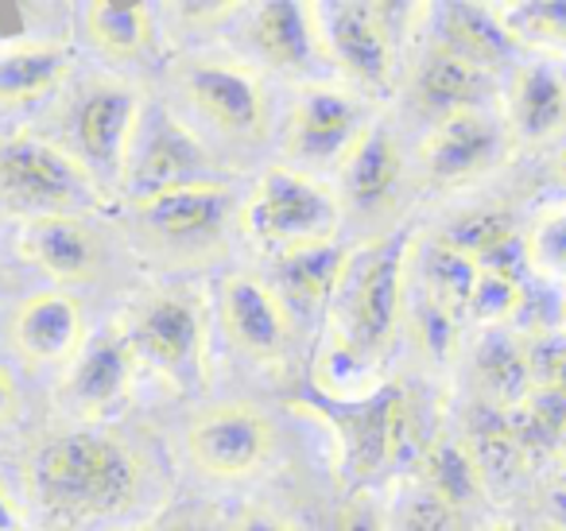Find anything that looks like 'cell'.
I'll use <instances>...</instances> for the list:
<instances>
[{"label":"cell","instance_id":"cell-29","mask_svg":"<svg viewBox=\"0 0 566 531\" xmlns=\"http://www.w3.org/2000/svg\"><path fill=\"white\" fill-rule=\"evenodd\" d=\"M419 461H423V485L439 500H447L454 512L462 504H470V500L485 489V477H481L465 438L439 435L431 446H427V454Z\"/></svg>","mask_w":566,"mask_h":531},{"label":"cell","instance_id":"cell-11","mask_svg":"<svg viewBox=\"0 0 566 531\" xmlns=\"http://www.w3.org/2000/svg\"><path fill=\"white\" fill-rule=\"evenodd\" d=\"M315 17L326 63L346 79V86L357 94H388L396 82L400 48L380 24L377 4L334 0V4H315Z\"/></svg>","mask_w":566,"mask_h":531},{"label":"cell","instance_id":"cell-41","mask_svg":"<svg viewBox=\"0 0 566 531\" xmlns=\"http://www.w3.org/2000/svg\"><path fill=\"white\" fill-rule=\"evenodd\" d=\"M17 415V384H12V376L0 368V427Z\"/></svg>","mask_w":566,"mask_h":531},{"label":"cell","instance_id":"cell-15","mask_svg":"<svg viewBox=\"0 0 566 531\" xmlns=\"http://www.w3.org/2000/svg\"><path fill=\"white\" fill-rule=\"evenodd\" d=\"M136 350L125 330H105L71 361L63 381V399L78 419H105L133 396Z\"/></svg>","mask_w":566,"mask_h":531},{"label":"cell","instance_id":"cell-43","mask_svg":"<svg viewBox=\"0 0 566 531\" xmlns=\"http://www.w3.org/2000/svg\"><path fill=\"white\" fill-rule=\"evenodd\" d=\"M563 334H566V306H563Z\"/></svg>","mask_w":566,"mask_h":531},{"label":"cell","instance_id":"cell-35","mask_svg":"<svg viewBox=\"0 0 566 531\" xmlns=\"http://www.w3.org/2000/svg\"><path fill=\"white\" fill-rule=\"evenodd\" d=\"M458 326L462 322L454 319L450 311H442L434 299H427L419 291L416 306H411V330H416L419 345L431 361H450L458 353Z\"/></svg>","mask_w":566,"mask_h":531},{"label":"cell","instance_id":"cell-1","mask_svg":"<svg viewBox=\"0 0 566 531\" xmlns=\"http://www.w3.org/2000/svg\"><path fill=\"white\" fill-rule=\"evenodd\" d=\"M35 504L63 528L113 520L140 497V454L102 430H74L35 450L28 469Z\"/></svg>","mask_w":566,"mask_h":531},{"label":"cell","instance_id":"cell-13","mask_svg":"<svg viewBox=\"0 0 566 531\" xmlns=\"http://www.w3.org/2000/svg\"><path fill=\"white\" fill-rule=\"evenodd\" d=\"M206 179H213L206 144L187 125H179L171 113H156L151 128H140V136H136L120 190L128 195V202H140V198Z\"/></svg>","mask_w":566,"mask_h":531},{"label":"cell","instance_id":"cell-10","mask_svg":"<svg viewBox=\"0 0 566 531\" xmlns=\"http://www.w3.org/2000/svg\"><path fill=\"white\" fill-rule=\"evenodd\" d=\"M365 94L349 86L311 82L295 94L283 121V148L303 167H338L369 128Z\"/></svg>","mask_w":566,"mask_h":531},{"label":"cell","instance_id":"cell-26","mask_svg":"<svg viewBox=\"0 0 566 531\" xmlns=\"http://www.w3.org/2000/svg\"><path fill=\"white\" fill-rule=\"evenodd\" d=\"M473 373H478V388L485 396L489 407H509L524 404L527 392L535 388L532 365H527V345L512 334H493L478 345V361H473Z\"/></svg>","mask_w":566,"mask_h":531},{"label":"cell","instance_id":"cell-4","mask_svg":"<svg viewBox=\"0 0 566 531\" xmlns=\"http://www.w3.org/2000/svg\"><path fill=\"white\" fill-rule=\"evenodd\" d=\"M342 229V198L300 167H272L241 206V233L256 249L283 252L334 244Z\"/></svg>","mask_w":566,"mask_h":531},{"label":"cell","instance_id":"cell-22","mask_svg":"<svg viewBox=\"0 0 566 531\" xmlns=\"http://www.w3.org/2000/svg\"><path fill=\"white\" fill-rule=\"evenodd\" d=\"M20 257L55 283L90 280L97 268V237L82 218H28L20 226Z\"/></svg>","mask_w":566,"mask_h":531},{"label":"cell","instance_id":"cell-32","mask_svg":"<svg viewBox=\"0 0 566 531\" xmlns=\"http://www.w3.org/2000/svg\"><path fill=\"white\" fill-rule=\"evenodd\" d=\"M512 237H520L516 221H512V214H504V210H473L447 229V241L454 244V249H462L473 264L485 260L489 252H496L501 244H509Z\"/></svg>","mask_w":566,"mask_h":531},{"label":"cell","instance_id":"cell-8","mask_svg":"<svg viewBox=\"0 0 566 531\" xmlns=\"http://www.w3.org/2000/svg\"><path fill=\"white\" fill-rule=\"evenodd\" d=\"M136 361L156 368L164 381L190 388L206 376V306L195 291H159L140 306L133 326L125 330Z\"/></svg>","mask_w":566,"mask_h":531},{"label":"cell","instance_id":"cell-38","mask_svg":"<svg viewBox=\"0 0 566 531\" xmlns=\"http://www.w3.org/2000/svg\"><path fill=\"white\" fill-rule=\"evenodd\" d=\"M233 531H295L283 516L268 512V508H249V512L237 516Z\"/></svg>","mask_w":566,"mask_h":531},{"label":"cell","instance_id":"cell-17","mask_svg":"<svg viewBox=\"0 0 566 531\" xmlns=\"http://www.w3.org/2000/svg\"><path fill=\"white\" fill-rule=\"evenodd\" d=\"M504 156V125L493 113H458L427 133L419 159L423 171L439 183H465L473 175H485Z\"/></svg>","mask_w":566,"mask_h":531},{"label":"cell","instance_id":"cell-14","mask_svg":"<svg viewBox=\"0 0 566 531\" xmlns=\"http://www.w3.org/2000/svg\"><path fill=\"white\" fill-rule=\"evenodd\" d=\"M218 314H221V330H226L229 342L244 357L268 361V365L283 361L295 322L268 280L249 272L226 275V283L218 291Z\"/></svg>","mask_w":566,"mask_h":531},{"label":"cell","instance_id":"cell-34","mask_svg":"<svg viewBox=\"0 0 566 531\" xmlns=\"http://www.w3.org/2000/svg\"><path fill=\"white\" fill-rule=\"evenodd\" d=\"M527 241V257H532V272L547 283H566V210H555L547 218L535 221Z\"/></svg>","mask_w":566,"mask_h":531},{"label":"cell","instance_id":"cell-12","mask_svg":"<svg viewBox=\"0 0 566 531\" xmlns=\"http://www.w3.org/2000/svg\"><path fill=\"white\" fill-rule=\"evenodd\" d=\"M275 450V427L252 404H221L187 427V454L206 477L241 481L252 477Z\"/></svg>","mask_w":566,"mask_h":531},{"label":"cell","instance_id":"cell-33","mask_svg":"<svg viewBox=\"0 0 566 531\" xmlns=\"http://www.w3.org/2000/svg\"><path fill=\"white\" fill-rule=\"evenodd\" d=\"M388 516V531H458V512L447 500L434 497L427 485L408 489L392 504Z\"/></svg>","mask_w":566,"mask_h":531},{"label":"cell","instance_id":"cell-30","mask_svg":"<svg viewBox=\"0 0 566 531\" xmlns=\"http://www.w3.org/2000/svg\"><path fill=\"white\" fill-rule=\"evenodd\" d=\"M465 446H470L473 461H478L485 481H509V477L527 461L516 442V435H512V427H509V415H504L501 407H489V404H481L478 412L470 415Z\"/></svg>","mask_w":566,"mask_h":531},{"label":"cell","instance_id":"cell-27","mask_svg":"<svg viewBox=\"0 0 566 531\" xmlns=\"http://www.w3.org/2000/svg\"><path fill=\"white\" fill-rule=\"evenodd\" d=\"M478 275L481 268L465 257L462 249L442 237V241H431L419 257V283H423V295L434 299L442 311H450L458 322L470 314V299H473V288H478Z\"/></svg>","mask_w":566,"mask_h":531},{"label":"cell","instance_id":"cell-36","mask_svg":"<svg viewBox=\"0 0 566 531\" xmlns=\"http://www.w3.org/2000/svg\"><path fill=\"white\" fill-rule=\"evenodd\" d=\"M520 295H524L520 283L504 280V275H493V272H481L478 288H473V299H470V319L481 322V326H501V322L516 319Z\"/></svg>","mask_w":566,"mask_h":531},{"label":"cell","instance_id":"cell-5","mask_svg":"<svg viewBox=\"0 0 566 531\" xmlns=\"http://www.w3.org/2000/svg\"><path fill=\"white\" fill-rule=\"evenodd\" d=\"M0 195L28 218H78L109 206V195L66 148L40 136H12L0 144Z\"/></svg>","mask_w":566,"mask_h":531},{"label":"cell","instance_id":"cell-28","mask_svg":"<svg viewBox=\"0 0 566 531\" xmlns=\"http://www.w3.org/2000/svg\"><path fill=\"white\" fill-rule=\"evenodd\" d=\"M86 35L102 55L109 59H136L151 43V9L148 4H113L94 0L86 4Z\"/></svg>","mask_w":566,"mask_h":531},{"label":"cell","instance_id":"cell-42","mask_svg":"<svg viewBox=\"0 0 566 531\" xmlns=\"http://www.w3.org/2000/svg\"><path fill=\"white\" fill-rule=\"evenodd\" d=\"M558 175H563V179H566V152H563V156H558Z\"/></svg>","mask_w":566,"mask_h":531},{"label":"cell","instance_id":"cell-3","mask_svg":"<svg viewBox=\"0 0 566 531\" xmlns=\"http://www.w3.org/2000/svg\"><path fill=\"white\" fill-rule=\"evenodd\" d=\"M311 407L331 427H338L346 466L361 481L385 473L388 466L411 458V454L423 458L427 446L434 442V438H427L419 430L423 427V415H419L416 396L403 384H380V388L365 392V396H346V399L315 392Z\"/></svg>","mask_w":566,"mask_h":531},{"label":"cell","instance_id":"cell-19","mask_svg":"<svg viewBox=\"0 0 566 531\" xmlns=\"http://www.w3.org/2000/svg\"><path fill=\"white\" fill-rule=\"evenodd\" d=\"M411 97H416L419 113L434 117V125L458 113H478L493 97V71L470 63L465 55L450 51L447 43H434L416 66L411 79Z\"/></svg>","mask_w":566,"mask_h":531},{"label":"cell","instance_id":"cell-40","mask_svg":"<svg viewBox=\"0 0 566 531\" xmlns=\"http://www.w3.org/2000/svg\"><path fill=\"white\" fill-rule=\"evenodd\" d=\"M543 508H547V520L555 523L558 531H566V481L555 485V489H547V500H543Z\"/></svg>","mask_w":566,"mask_h":531},{"label":"cell","instance_id":"cell-24","mask_svg":"<svg viewBox=\"0 0 566 531\" xmlns=\"http://www.w3.org/2000/svg\"><path fill=\"white\" fill-rule=\"evenodd\" d=\"M71 74V51L63 43H12L0 48V105L24 110L51 97Z\"/></svg>","mask_w":566,"mask_h":531},{"label":"cell","instance_id":"cell-9","mask_svg":"<svg viewBox=\"0 0 566 531\" xmlns=\"http://www.w3.org/2000/svg\"><path fill=\"white\" fill-rule=\"evenodd\" d=\"M144 102L128 82H94L74 105L71 117V156L94 175L97 187L109 195L125 183L128 156L140 136Z\"/></svg>","mask_w":566,"mask_h":531},{"label":"cell","instance_id":"cell-2","mask_svg":"<svg viewBox=\"0 0 566 531\" xmlns=\"http://www.w3.org/2000/svg\"><path fill=\"white\" fill-rule=\"evenodd\" d=\"M411 260V233L377 244L369 252H354L338 283V295L326 314L331 342L318 368H373L392 350L403 319V275Z\"/></svg>","mask_w":566,"mask_h":531},{"label":"cell","instance_id":"cell-37","mask_svg":"<svg viewBox=\"0 0 566 531\" xmlns=\"http://www.w3.org/2000/svg\"><path fill=\"white\" fill-rule=\"evenodd\" d=\"M334 531H388V516L373 497H354L334 516Z\"/></svg>","mask_w":566,"mask_h":531},{"label":"cell","instance_id":"cell-7","mask_svg":"<svg viewBox=\"0 0 566 531\" xmlns=\"http://www.w3.org/2000/svg\"><path fill=\"white\" fill-rule=\"evenodd\" d=\"M179 94L187 110L221 140L256 144L272 128V105H268L264 82L241 63L190 59L179 66Z\"/></svg>","mask_w":566,"mask_h":531},{"label":"cell","instance_id":"cell-23","mask_svg":"<svg viewBox=\"0 0 566 531\" xmlns=\"http://www.w3.org/2000/svg\"><path fill=\"white\" fill-rule=\"evenodd\" d=\"M566 121V82L555 66L527 63L516 71L509 94V128L520 144H543Z\"/></svg>","mask_w":566,"mask_h":531},{"label":"cell","instance_id":"cell-21","mask_svg":"<svg viewBox=\"0 0 566 531\" xmlns=\"http://www.w3.org/2000/svg\"><path fill=\"white\" fill-rule=\"evenodd\" d=\"M403 159L396 148L392 133L385 125H369L361 140L349 148V156L338 164V198L342 210L357 214H380L392 206L396 190H400Z\"/></svg>","mask_w":566,"mask_h":531},{"label":"cell","instance_id":"cell-25","mask_svg":"<svg viewBox=\"0 0 566 531\" xmlns=\"http://www.w3.org/2000/svg\"><path fill=\"white\" fill-rule=\"evenodd\" d=\"M442 43L470 63L493 71L496 63L512 59L520 43L509 35L496 4H447L442 9Z\"/></svg>","mask_w":566,"mask_h":531},{"label":"cell","instance_id":"cell-6","mask_svg":"<svg viewBox=\"0 0 566 531\" xmlns=\"http://www.w3.org/2000/svg\"><path fill=\"white\" fill-rule=\"evenodd\" d=\"M133 229L151 252L171 260H198L218 252L229 221L237 218V195L229 183L206 179L164 195L128 202Z\"/></svg>","mask_w":566,"mask_h":531},{"label":"cell","instance_id":"cell-16","mask_svg":"<svg viewBox=\"0 0 566 531\" xmlns=\"http://www.w3.org/2000/svg\"><path fill=\"white\" fill-rule=\"evenodd\" d=\"M9 337L28 365L71 368V361L86 350V314L78 299L59 291L28 295L9 322Z\"/></svg>","mask_w":566,"mask_h":531},{"label":"cell","instance_id":"cell-31","mask_svg":"<svg viewBox=\"0 0 566 531\" xmlns=\"http://www.w3.org/2000/svg\"><path fill=\"white\" fill-rule=\"evenodd\" d=\"M509 35L520 48H558L566 51V0H524L496 4Z\"/></svg>","mask_w":566,"mask_h":531},{"label":"cell","instance_id":"cell-18","mask_svg":"<svg viewBox=\"0 0 566 531\" xmlns=\"http://www.w3.org/2000/svg\"><path fill=\"white\" fill-rule=\"evenodd\" d=\"M249 35L256 55L280 74H303L318 71L326 63L323 35H318L315 4L303 0H268L249 12Z\"/></svg>","mask_w":566,"mask_h":531},{"label":"cell","instance_id":"cell-20","mask_svg":"<svg viewBox=\"0 0 566 531\" xmlns=\"http://www.w3.org/2000/svg\"><path fill=\"white\" fill-rule=\"evenodd\" d=\"M354 249L334 244H318V249L283 252L272 260V288L280 303L287 306L292 322H311L315 314H331V303L338 295V283L349 268Z\"/></svg>","mask_w":566,"mask_h":531},{"label":"cell","instance_id":"cell-39","mask_svg":"<svg viewBox=\"0 0 566 531\" xmlns=\"http://www.w3.org/2000/svg\"><path fill=\"white\" fill-rule=\"evenodd\" d=\"M24 508H20V500L12 497L4 485H0V531H24Z\"/></svg>","mask_w":566,"mask_h":531}]
</instances>
